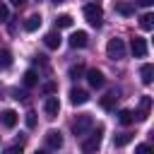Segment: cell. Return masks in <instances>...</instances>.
<instances>
[{"label": "cell", "instance_id": "5b68a950", "mask_svg": "<svg viewBox=\"0 0 154 154\" xmlns=\"http://www.w3.org/2000/svg\"><path fill=\"white\" fill-rule=\"evenodd\" d=\"M87 82H89V87H94V89H101L106 79H103V72H101V70L91 67V70H87Z\"/></svg>", "mask_w": 154, "mask_h": 154}, {"label": "cell", "instance_id": "d6986e66", "mask_svg": "<svg viewBox=\"0 0 154 154\" xmlns=\"http://www.w3.org/2000/svg\"><path fill=\"white\" fill-rule=\"evenodd\" d=\"M140 26H142L144 31H152V29H154V14H149V12L142 14V17H140Z\"/></svg>", "mask_w": 154, "mask_h": 154}, {"label": "cell", "instance_id": "ac0fdd59", "mask_svg": "<svg viewBox=\"0 0 154 154\" xmlns=\"http://www.w3.org/2000/svg\"><path fill=\"white\" fill-rule=\"evenodd\" d=\"M38 84V75H36V70H26L24 72V87H36Z\"/></svg>", "mask_w": 154, "mask_h": 154}, {"label": "cell", "instance_id": "8992f818", "mask_svg": "<svg viewBox=\"0 0 154 154\" xmlns=\"http://www.w3.org/2000/svg\"><path fill=\"white\" fill-rule=\"evenodd\" d=\"M58 111H60V101H58V96H48L46 103H43V113H46V118H55Z\"/></svg>", "mask_w": 154, "mask_h": 154}, {"label": "cell", "instance_id": "e0dca14e", "mask_svg": "<svg viewBox=\"0 0 154 154\" xmlns=\"http://www.w3.org/2000/svg\"><path fill=\"white\" fill-rule=\"evenodd\" d=\"M135 120V113L130 111V108H123V111H118V123L120 125H130Z\"/></svg>", "mask_w": 154, "mask_h": 154}, {"label": "cell", "instance_id": "7402d4cb", "mask_svg": "<svg viewBox=\"0 0 154 154\" xmlns=\"http://www.w3.org/2000/svg\"><path fill=\"white\" fill-rule=\"evenodd\" d=\"M55 26H58V29H67V26H72V17H70V14H60V17L55 19Z\"/></svg>", "mask_w": 154, "mask_h": 154}, {"label": "cell", "instance_id": "f1b7e54d", "mask_svg": "<svg viewBox=\"0 0 154 154\" xmlns=\"http://www.w3.org/2000/svg\"><path fill=\"white\" fill-rule=\"evenodd\" d=\"M55 89H58V87H55L53 82H48V84H43V91H46V94H53Z\"/></svg>", "mask_w": 154, "mask_h": 154}, {"label": "cell", "instance_id": "f546056e", "mask_svg": "<svg viewBox=\"0 0 154 154\" xmlns=\"http://www.w3.org/2000/svg\"><path fill=\"white\" fill-rule=\"evenodd\" d=\"M154 0H137V5H142V7H149Z\"/></svg>", "mask_w": 154, "mask_h": 154}, {"label": "cell", "instance_id": "9c48e42d", "mask_svg": "<svg viewBox=\"0 0 154 154\" xmlns=\"http://www.w3.org/2000/svg\"><path fill=\"white\" fill-rule=\"evenodd\" d=\"M17 120H19V116H17V111H12V108H5V111L0 113V123H2L5 128H14Z\"/></svg>", "mask_w": 154, "mask_h": 154}, {"label": "cell", "instance_id": "603a6c76", "mask_svg": "<svg viewBox=\"0 0 154 154\" xmlns=\"http://www.w3.org/2000/svg\"><path fill=\"white\" fill-rule=\"evenodd\" d=\"M67 75H70V79H79V77L84 75V65H82V63H77V65H72Z\"/></svg>", "mask_w": 154, "mask_h": 154}, {"label": "cell", "instance_id": "ba28073f", "mask_svg": "<svg viewBox=\"0 0 154 154\" xmlns=\"http://www.w3.org/2000/svg\"><path fill=\"white\" fill-rule=\"evenodd\" d=\"M70 101H72L75 106H82V103L89 101V94H87L84 89H79V87H72V89H70Z\"/></svg>", "mask_w": 154, "mask_h": 154}, {"label": "cell", "instance_id": "5bb4252c", "mask_svg": "<svg viewBox=\"0 0 154 154\" xmlns=\"http://www.w3.org/2000/svg\"><path fill=\"white\" fill-rule=\"evenodd\" d=\"M149 108H152V99L149 96H142L140 99V113H137V118L140 120H147L149 118Z\"/></svg>", "mask_w": 154, "mask_h": 154}, {"label": "cell", "instance_id": "44dd1931", "mask_svg": "<svg viewBox=\"0 0 154 154\" xmlns=\"http://www.w3.org/2000/svg\"><path fill=\"white\" fill-rule=\"evenodd\" d=\"M12 65V53L10 51H0V70H7Z\"/></svg>", "mask_w": 154, "mask_h": 154}, {"label": "cell", "instance_id": "d4e9b609", "mask_svg": "<svg viewBox=\"0 0 154 154\" xmlns=\"http://www.w3.org/2000/svg\"><path fill=\"white\" fill-rule=\"evenodd\" d=\"M135 154H154V152H152L149 144H137V147H135Z\"/></svg>", "mask_w": 154, "mask_h": 154}, {"label": "cell", "instance_id": "cb8c5ba5", "mask_svg": "<svg viewBox=\"0 0 154 154\" xmlns=\"http://www.w3.org/2000/svg\"><path fill=\"white\" fill-rule=\"evenodd\" d=\"M116 12H120V14H125V17H128V14H132V12H135V7H132V5H128V2H120V5H116Z\"/></svg>", "mask_w": 154, "mask_h": 154}, {"label": "cell", "instance_id": "7c38bea8", "mask_svg": "<svg viewBox=\"0 0 154 154\" xmlns=\"http://www.w3.org/2000/svg\"><path fill=\"white\" fill-rule=\"evenodd\" d=\"M87 41H89L87 31H75V34L70 36V46H72V48H84Z\"/></svg>", "mask_w": 154, "mask_h": 154}, {"label": "cell", "instance_id": "7a4b0ae2", "mask_svg": "<svg viewBox=\"0 0 154 154\" xmlns=\"http://www.w3.org/2000/svg\"><path fill=\"white\" fill-rule=\"evenodd\" d=\"M84 17H87V22L91 24V26H101V22H103V10L99 7V5H84Z\"/></svg>", "mask_w": 154, "mask_h": 154}, {"label": "cell", "instance_id": "8fae6325", "mask_svg": "<svg viewBox=\"0 0 154 154\" xmlns=\"http://www.w3.org/2000/svg\"><path fill=\"white\" fill-rule=\"evenodd\" d=\"M43 43H46V48H51V51H55V48H60V43H63V38H60V34H58V31H48V34L43 36Z\"/></svg>", "mask_w": 154, "mask_h": 154}, {"label": "cell", "instance_id": "6da1fadb", "mask_svg": "<svg viewBox=\"0 0 154 154\" xmlns=\"http://www.w3.org/2000/svg\"><path fill=\"white\" fill-rule=\"evenodd\" d=\"M101 140H103V128L91 130V135L82 142V152H84V154H94V152L101 147Z\"/></svg>", "mask_w": 154, "mask_h": 154}, {"label": "cell", "instance_id": "30bf717a", "mask_svg": "<svg viewBox=\"0 0 154 154\" xmlns=\"http://www.w3.org/2000/svg\"><path fill=\"white\" fill-rule=\"evenodd\" d=\"M46 144H48L51 149H60V147H63V135H60V130H48V132H46Z\"/></svg>", "mask_w": 154, "mask_h": 154}, {"label": "cell", "instance_id": "83f0119b", "mask_svg": "<svg viewBox=\"0 0 154 154\" xmlns=\"http://www.w3.org/2000/svg\"><path fill=\"white\" fill-rule=\"evenodd\" d=\"M26 128H36V113L34 111L26 113Z\"/></svg>", "mask_w": 154, "mask_h": 154}, {"label": "cell", "instance_id": "1f68e13d", "mask_svg": "<svg viewBox=\"0 0 154 154\" xmlns=\"http://www.w3.org/2000/svg\"><path fill=\"white\" fill-rule=\"evenodd\" d=\"M34 154H46V152H43V149H36V152H34Z\"/></svg>", "mask_w": 154, "mask_h": 154}, {"label": "cell", "instance_id": "3957f363", "mask_svg": "<svg viewBox=\"0 0 154 154\" xmlns=\"http://www.w3.org/2000/svg\"><path fill=\"white\" fill-rule=\"evenodd\" d=\"M106 53H108L111 60H123L125 58V43H123V38H111L108 46H106Z\"/></svg>", "mask_w": 154, "mask_h": 154}, {"label": "cell", "instance_id": "4316f807", "mask_svg": "<svg viewBox=\"0 0 154 154\" xmlns=\"http://www.w3.org/2000/svg\"><path fill=\"white\" fill-rule=\"evenodd\" d=\"M7 19H10V10L5 2H0V22H7Z\"/></svg>", "mask_w": 154, "mask_h": 154}, {"label": "cell", "instance_id": "2e32d148", "mask_svg": "<svg viewBox=\"0 0 154 154\" xmlns=\"http://www.w3.org/2000/svg\"><path fill=\"white\" fill-rule=\"evenodd\" d=\"M41 26V14H31V17H26V22H24V29L26 31H36Z\"/></svg>", "mask_w": 154, "mask_h": 154}, {"label": "cell", "instance_id": "52a82bcc", "mask_svg": "<svg viewBox=\"0 0 154 154\" xmlns=\"http://www.w3.org/2000/svg\"><path fill=\"white\" fill-rule=\"evenodd\" d=\"M130 48H132V55H135V58H144V55H147V41H144V38H140V36H135V38H132Z\"/></svg>", "mask_w": 154, "mask_h": 154}, {"label": "cell", "instance_id": "9a60e30c", "mask_svg": "<svg viewBox=\"0 0 154 154\" xmlns=\"http://www.w3.org/2000/svg\"><path fill=\"white\" fill-rule=\"evenodd\" d=\"M140 75H142V82L144 84H152V79H154V65L152 63H144L142 70H140Z\"/></svg>", "mask_w": 154, "mask_h": 154}, {"label": "cell", "instance_id": "484cf974", "mask_svg": "<svg viewBox=\"0 0 154 154\" xmlns=\"http://www.w3.org/2000/svg\"><path fill=\"white\" fill-rule=\"evenodd\" d=\"M2 154H22V144H12V147H5Z\"/></svg>", "mask_w": 154, "mask_h": 154}, {"label": "cell", "instance_id": "277c9868", "mask_svg": "<svg viewBox=\"0 0 154 154\" xmlns=\"http://www.w3.org/2000/svg\"><path fill=\"white\" fill-rule=\"evenodd\" d=\"M91 128H94V118H91V116H79V118L72 123V132H75L77 137H84Z\"/></svg>", "mask_w": 154, "mask_h": 154}, {"label": "cell", "instance_id": "4fadbf2b", "mask_svg": "<svg viewBox=\"0 0 154 154\" xmlns=\"http://www.w3.org/2000/svg\"><path fill=\"white\" fill-rule=\"evenodd\" d=\"M118 91H108L106 96H101V108H106V111H113L116 108V103H118Z\"/></svg>", "mask_w": 154, "mask_h": 154}, {"label": "cell", "instance_id": "d6a6232c", "mask_svg": "<svg viewBox=\"0 0 154 154\" xmlns=\"http://www.w3.org/2000/svg\"><path fill=\"white\" fill-rule=\"evenodd\" d=\"M53 2H55V5H60V2H63V0H53Z\"/></svg>", "mask_w": 154, "mask_h": 154}, {"label": "cell", "instance_id": "ffe728a7", "mask_svg": "<svg viewBox=\"0 0 154 154\" xmlns=\"http://www.w3.org/2000/svg\"><path fill=\"white\" fill-rule=\"evenodd\" d=\"M130 140H132V135H130V132H120V135H116V137H113V144H116V147H125Z\"/></svg>", "mask_w": 154, "mask_h": 154}, {"label": "cell", "instance_id": "4dcf8cb0", "mask_svg": "<svg viewBox=\"0 0 154 154\" xmlns=\"http://www.w3.org/2000/svg\"><path fill=\"white\" fill-rule=\"evenodd\" d=\"M12 2H14V5H17V7H19V5H24V2H26V0H12Z\"/></svg>", "mask_w": 154, "mask_h": 154}]
</instances>
